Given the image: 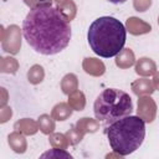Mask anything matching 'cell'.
<instances>
[{
	"instance_id": "1",
	"label": "cell",
	"mask_w": 159,
	"mask_h": 159,
	"mask_svg": "<svg viewBox=\"0 0 159 159\" xmlns=\"http://www.w3.org/2000/svg\"><path fill=\"white\" fill-rule=\"evenodd\" d=\"M22 35L36 52L51 56L61 52L70 43L71 26L57 7L41 6L31 9L26 15Z\"/></svg>"
},
{
	"instance_id": "2",
	"label": "cell",
	"mask_w": 159,
	"mask_h": 159,
	"mask_svg": "<svg viewBox=\"0 0 159 159\" xmlns=\"http://www.w3.org/2000/svg\"><path fill=\"white\" fill-rule=\"evenodd\" d=\"M127 29L112 16H101L96 19L88 29L87 40L92 51L104 58L117 56L125 43Z\"/></svg>"
},
{
	"instance_id": "3",
	"label": "cell",
	"mask_w": 159,
	"mask_h": 159,
	"mask_svg": "<svg viewBox=\"0 0 159 159\" xmlns=\"http://www.w3.org/2000/svg\"><path fill=\"white\" fill-rule=\"evenodd\" d=\"M109 145L120 157L134 153L145 137V122L139 116H125L107 128Z\"/></svg>"
},
{
	"instance_id": "4",
	"label": "cell",
	"mask_w": 159,
	"mask_h": 159,
	"mask_svg": "<svg viewBox=\"0 0 159 159\" xmlns=\"http://www.w3.org/2000/svg\"><path fill=\"white\" fill-rule=\"evenodd\" d=\"M96 118L108 125L133 112V102L130 96L117 88H107L99 93L93 104Z\"/></svg>"
},
{
	"instance_id": "5",
	"label": "cell",
	"mask_w": 159,
	"mask_h": 159,
	"mask_svg": "<svg viewBox=\"0 0 159 159\" xmlns=\"http://www.w3.org/2000/svg\"><path fill=\"white\" fill-rule=\"evenodd\" d=\"M5 40H2V48L6 52L10 53H17L20 47H21V36H20V29L16 25H11L9 26L6 30L2 29V37Z\"/></svg>"
},
{
	"instance_id": "6",
	"label": "cell",
	"mask_w": 159,
	"mask_h": 159,
	"mask_svg": "<svg viewBox=\"0 0 159 159\" xmlns=\"http://www.w3.org/2000/svg\"><path fill=\"white\" fill-rule=\"evenodd\" d=\"M137 114L145 122L152 123L155 119L157 116V104L152 97L148 96H140L138 99V109Z\"/></svg>"
},
{
	"instance_id": "7",
	"label": "cell",
	"mask_w": 159,
	"mask_h": 159,
	"mask_svg": "<svg viewBox=\"0 0 159 159\" xmlns=\"http://www.w3.org/2000/svg\"><path fill=\"white\" fill-rule=\"evenodd\" d=\"M125 29L127 31H129V34L132 35H143V34H148L152 30V26L149 24H147L145 21H143L139 17L132 16L129 19H127L125 21Z\"/></svg>"
},
{
	"instance_id": "8",
	"label": "cell",
	"mask_w": 159,
	"mask_h": 159,
	"mask_svg": "<svg viewBox=\"0 0 159 159\" xmlns=\"http://www.w3.org/2000/svg\"><path fill=\"white\" fill-rule=\"evenodd\" d=\"M82 67L86 73L91 75V76H102L106 72V66L102 61L93 58V57H86L82 62Z\"/></svg>"
},
{
	"instance_id": "9",
	"label": "cell",
	"mask_w": 159,
	"mask_h": 159,
	"mask_svg": "<svg viewBox=\"0 0 159 159\" xmlns=\"http://www.w3.org/2000/svg\"><path fill=\"white\" fill-rule=\"evenodd\" d=\"M157 72V65L155 62L149 57H140L135 62V73L143 77L152 76Z\"/></svg>"
},
{
	"instance_id": "10",
	"label": "cell",
	"mask_w": 159,
	"mask_h": 159,
	"mask_svg": "<svg viewBox=\"0 0 159 159\" xmlns=\"http://www.w3.org/2000/svg\"><path fill=\"white\" fill-rule=\"evenodd\" d=\"M130 87H132L133 93L137 94L138 97H140V96H148V94L150 96L155 91L153 82L150 80H148V78H138L134 82H132V86Z\"/></svg>"
},
{
	"instance_id": "11",
	"label": "cell",
	"mask_w": 159,
	"mask_h": 159,
	"mask_svg": "<svg viewBox=\"0 0 159 159\" xmlns=\"http://www.w3.org/2000/svg\"><path fill=\"white\" fill-rule=\"evenodd\" d=\"M24 133L19 132V130H15L12 132L11 134H9L7 139H9V145L11 147V149L16 153H25L26 152V148H27V143H26V139L25 137L22 135Z\"/></svg>"
},
{
	"instance_id": "12",
	"label": "cell",
	"mask_w": 159,
	"mask_h": 159,
	"mask_svg": "<svg viewBox=\"0 0 159 159\" xmlns=\"http://www.w3.org/2000/svg\"><path fill=\"white\" fill-rule=\"evenodd\" d=\"M14 128L26 135H32L35 134L40 127H39V122H35L30 118H22L20 120H17L15 124H14Z\"/></svg>"
},
{
	"instance_id": "13",
	"label": "cell",
	"mask_w": 159,
	"mask_h": 159,
	"mask_svg": "<svg viewBox=\"0 0 159 159\" xmlns=\"http://www.w3.org/2000/svg\"><path fill=\"white\" fill-rule=\"evenodd\" d=\"M135 63L134 52L130 48H123L117 56H116V65L119 68H128Z\"/></svg>"
},
{
	"instance_id": "14",
	"label": "cell",
	"mask_w": 159,
	"mask_h": 159,
	"mask_svg": "<svg viewBox=\"0 0 159 159\" xmlns=\"http://www.w3.org/2000/svg\"><path fill=\"white\" fill-rule=\"evenodd\" d=\"M72 114V108L68 103L65 102H60L57 103L51 112V117L55 120H66L67 118H70Z\"/></svg>"
},
{
	"instance_id": "15",
	"label": "cell",
	"mask_w": 159,
	"mask_h": 159,
	"mask_svg": "<svg viewBox=\"0 0 159 159\" xmlns=\"http://www.w3.org/2000/svg\"><path fill=\"white\" fill-rule=\"evenodd\" d=\"M75 127L78 129V132H80L82 135H84L86 133H94V132H97V129L99 128V123H98L96 119L84 117V118H81V119L76 123Z\"/></svg>"
},
{
	"instance_id": "16",
	"label": "cell",
	"mask_w": 159,
	"mask_h": 159,
	"mask_svg": "<svg viewBox=\"0 0 159 159\" xmlns=\"http://www.w3.org/2000/svg\"><path fill=\"white\" fill-rule=\"evenodd\" d=\"M61 89L65 94H71L72 92L78 89V80L73 73H67L61 81Z\"/></svg>"
},
{
	"instance_id": "17",
	"label": "cell",
	"mask_w": 159,
	"mask_h": 159,
	"mask_svg": "<svg viewBox=\"0 0 159 159\" xmlns=\"http://www.w3.org/2000/svg\"><path fill=\"white\" fill-rule=\"evenodd\" d=\"M68 104L75 111H82L86 106V97L81 91H75L68 94Z\"/></svg>"
},
{
	"instance_id": "18",
	"label": "cell",
	"mask_w": 159,
	"mask_h": 159,
	"mask_svg": "<svg viewBox=\"0 0 159 159\" xmlns=\"http://www.w3.org/2000/svg\"><path fill=\"white\" fill-rule=\"evenodd\" d=\"M43 77H45V71H43V67L40 65H34L27 72V80L32 84L41 83L43 81Z\"/></svg>"
},
{
	"instance_id": "19",
	"label": "cell",
	"mask_w": 159,
	"mask_h": 159,
	"mask_svg": "<svg viewBox=\"0 0 159 159\" xmlns=\"http://www.w3.org/2000/svg\"><path fill=\"white\" fill-rule=\"evenodd\" d=\"M39 127L43 134H51L55 130V119L48 114H41L39 117Z\"/></svg>"
},
{
	"instance_id": "20",
	"label": "cell",
	"mask_w": 159,
	"mask_h": 159,
	"mask_svg": "<svg viewBox=\"0 0 159 159\" xmlns=\"http://www.w3.org/2000/svg\"><path fill=\"white\" fill-rule=\"evenodd\" d=\"M57 9L61 11V14L68 20V21H71L75 16H76V4L72 1V0H67V1H65V2H62V4H58L57 5Z\"/></svg>"
},
{
	"instance_id": "21",
	"label": "cell",
	"mask_w": 159,
	"mask_h": 159,
	"mask_svg": "<svg viewBox=\"0 0 159 159\" xmlns=\"http://www.w3.org/2000/svg\"><path fill=\"white\" fill-rule=\"evenodd\" d=\"M19 67V63L15 58L12 57H1V65H0V71L2 73H16Z\"/></svg>"
},
{
	"instance_id": "22",
	"label": "cell",
	"mask_w": 159,
	"mask_h": 159,
	"mask_svg": "<svg viewBox=\"0 0 159 159\" xmlns=\"http://www.w3.org/2000/svg\"><path fill=\"white\" fill-rule=\"evenodd\" d=\"M48 140H50V143L53 148L66 149L70 145V142H68L66 134H62V133H51Z\"/></svg>"
},
{
	"instance_id": "23",
	"label": "cell",
	"mask_w": 159,
	"mask_h": 159,
	"mask_svg": "<svg viewBox=\"0 0 159 159\" xmlns=\"http://www.w3.org/2000/svg\"><path fill=\"white\" fill-rule=\"evenodd\" d=\"M41 158H66V159H72V155L67 153L65 149L61 148H53L41 155Z\"/></svg>"
},
{
	"instance_id": "24",
	"label": "cell",
	"mask_w": 159,
	"mask_h": 159,
	"mask_svg": "<svg viewBox=\"0 0 159 159\" xmlns=\"http://www.w3.org/2000/svg\"><path fill=\"white\" fill-rule=\"evenodd\" d=\"M66 137H67V139H68V142H70L71 145H76V144L80 143V142L82 140V138H83V135L78 132V129H77L75 125L71 127V129L66 133Z\"/></svg>"
},
{
	"instance_id": "25",
	"label": "cell",
	"mask_w": 159,
	"mask_h": 159,
	"mask_svg": "<svg viewBox=\"0 0 159 159\" xmlns=\"http://www.w3.org/2000/svg\"><path fill=\"white\" fill-rule=\"evenodd\" d=\"M53 0H24V2L30 7V9H36L41 6H51Z\"/></svg>"
},
{
	"instance_id": "26",
	"label": "cell",
	"mask_w": 159,
	"mask_h": 159,
	"mask_svg": "<svg viewBox=\"0 0 159 159\" xmlns=\"http://www.w3.org/2000/svg\"><path fill=\"white\" fill-rule=\"evenodd\" d=\"M152 5V0H133V6L137 11L144 12L147 11Z\"/></svg>"
},
{
	"instance_id": "27",
	"label": "cell",
	"mask_w": 159,
	"mask_h": 159,
	"mask_svg": "<svg viewBox=\"0 0 159 159\" xmlns=\"http://www.w3.org/2000/svg\"><path fill=\"white\" fill-rule=\"evenodd\" d=\"M11 116H12L11 108H10V107H4V108L1 109V119H0V122H1V123H5L7 119H10Z\"/></svg>"
},
{
	"instance_id": "28",
	"label": "cell",
	"mask_w": 159,
	"mask_h": 159,
	"mask_svg": "<svg viewBox=\"0 0 159 159\" xmlns=\"http://www.w3.org/2000/svg\"><path fill=\"white\" fill-rule=\"evenodd\" d=\"M153 84H154V88L159 91V72H155V73H154V77H153Z\"/></svg>"
},
{
	"instance_id": "29",
	"label": "cell",
	"mask_w": 159,
	"mask_h": 159,
	"mask_svg": "<svg viewBox=\"0 0 159 159\" xmlns=\"http://www.w3.org/2000/svg\"><path fill=\"white\" fill-rule=\"evenodd\" d=\"M107 1H109L112 4H124L127 0H107Z\"/></svg>"
},
{
	"instance_id": "30",
	"label": "cell",
	"mask_w": 159,
	"mask_h": 159,
	"mask_svg": "<svg viewBox=\"0 0 159 159\" xmlns=\"http://www.w3.org/2000/svg\"><path fill=\"white\" fill-rule=\"evenodd\" d=\"M55 1H56L57 5H58V4H62V2H65V1H67V0H55Z\"/></svg>"
},
{
	"instance_id": "31",
	"label": "cell",
	"mask_w": 159,
	"mask_h": 159,
	"mask_svg": "<svg viewBox=\"0 0 159 159\" xmlns=\"http://www.w3.org/2000/svg\"><path fill=\"white\" fill-rule=\"evenodd\" d=\"M158 24H159V16H158Z\"/></svg>"
},
{
	"instance_id": "32",
	"label": "cell",
	"mask_w": 159,
	"mask_h": 159,
	"mask_svg": "<svg viewBox=\"0 0 159 159\" xmlns=\"http://www.w3.org/2000/svg\"><path fill=\"white\" fill-rule=\"evenodd\" d=\"M4 1H6V0H4Z\"/></svg>"
}]
</instances>
